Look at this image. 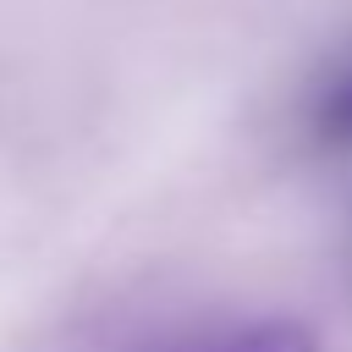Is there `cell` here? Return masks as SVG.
Listing matches in <instances>:
<instances>
[{"label":"cell","mask_w":352,"mask_h":352,"mask_svg":"<svg viewBox=\"0 0 352 352\" xmlns=\"http://www.w3.org/2000/svg\"><path fill=\"white\" fill-rule=\"evenodd\" d=\"M126 352H324L319 330L297 314H231L160 330Z\"/></svg>","instance_id":"6da1fadb"},{"label":"cell","mask_w":352,"mask_h":352,"mask_svg":"<svg viewBox=\"0 0 352 352\" xmlns=\"http://www.w3.org/2000/svg\"><path fill=\"white\" fill-rule=\"evenodd\" d=\"M302 143L324 160H352V44L330 50L297 99Z\"/></svg>","instance_id":"7a4b0ae2"}]
</instances>
